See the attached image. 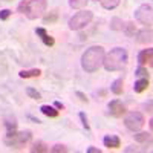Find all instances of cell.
Masks as SVG:
<instances>
[{"instance_id":"e0dca14e","label":"cell","mask_w":153,"mask_h":153,"mask_svg":"<svg viewBox=\"0 0 153 153\" xmlns=\"http://www.w3.org/2000/svg\"><path fill=\"white\" fill-rule=\"evenodd\" d=\"M136 143H150L152 141V133L150 132H139L133 135Z\"/></svg>"},{"instance_id":"9c48e42d","label":"cell","mask_w":153,"mask_h":153,"mask_svg":"<svg viewBox=\"0 0 153 153\" xmlns=\"http://www.w3.org/2000/svg\"><path fill=\"white\" fill-rule=\"evenodd\" d=\"M153 34H152V26H146L143 29H139L136 32V42L138 43H143V45H147V43H152L153 40Z\"/></svg>"},{"instance_id":"2e32d148","label":"cell","mask_w":153,"mask_h":153,"mask_svg":"<svg viewBox=\"0 0 153 153\" xmlns=\"http://www.w3.org/2000/svg\"><path fill=\"white\" fill-rule=\"evenodd\" d=\"M40 112H42L43 115H46V117H49V118H57V117H58V109H55L54 106L45 104V106L40 107Z\"/></svg>"},{"instance_id":"7402d4cb","label":"cell","mask_w":153,"mask_h":153,"mask_svg":"<svg viewBox=\"0 0 153 153\" xmlns=\"http://www.w3.org/2000/svg\"><path fill=\"white\" fill-rule=\"evenodd\" d=\"M110 29H112V31H120V29H123V20H121L120 17H113V19L110 20Z\"/></svg>"},{"instance_id":"cb8c5ba5","label":"cell","mask_w":153,"mask_h":153,"mask_svg":"<svg viewBox=\"0 0 153 153\" xmlns=\"http://www.w3.org/2000/svg\"><path fill=\"white\" fill-rule=\"evenodd\" d=\"M5 127L8 129V132L16 130V129H17V121H16V118H6V120H5Z\"/></svg>"},{"instance_id":"f1b7e54d","label":"cell","mask_w":153,"mask_h":153,"mask_svg":"<svg viewBox=\"0 0 153 153\" xmlns=\"http://www.w3.org/2000/svg\"><path fill=\"white\" fill-rule=\"evenodd\" d=\"M12 14V11L11 9H2L0 11V20H8Z\"/></svg>"},{"instance_id":"9a60e30c","label":"cell","mask_w":153,"mask_h":153,"mask_svg":"<svg viewBox=\"0 0 153 153\" xmlns=\"http://www.w3.org/2000/svg\"><path fill=\"white\" fill-rule=\"evenodd\" d=\"M20 78H37V76L42 75L40 69H26V71H20L19 72Z\"/></svg>"},{"instance_id":"7a4b0ae2","label":"cell","mask_w":153,"mask_h":153,"mask_svg":"<svg viewBox=\"0 0 153 153\" xmlns=\"http://www.w3.org/2000/svg\"><path fill=\"white\" fill-rule=\"evenodd\" d=\"M127 60H129V55H127V51L124 48H113L107 54H104L103 66L109 72L121 71L127 65Z\"/></svg>"},{"instance_id":"5bb4252c","label":"cell","mask_w":153,"mask_h":153,"mask_svg":"<svg viewBox=\"0 0 153 153\" xmlns=\"http://www.w3.org/2000/svg\"><path fill=\"white\" fill-rule=\"evenodd\" d=\"M149 78H139L136 83H135V86H133V91H135V94H143L144 91H147V87H149Z\"/></svg>"},{"instance_id":"f546056e","label":"cell","mask_w":153,"mask_h":153,"mask_svg":"<svg viewBox=\"0 0 153 153\" xmlns=\"http://www.w3.org/2000/svg\"><path fill=\"white\" fill-rule=\"evenodd\" d=\"M75 95L78 97V98H80V101H83V103H87V101H89V100H87V97H86L83 92H75Z\"/></svg>"},{"instance_id":"7c38bea8","label":"cell","mask_w":153,"mask_h":153,"mask_svg":"<svg viewBox=\"0 0 153 153\" xmlns=\"http://www.w3.org/2000/svg\"><path fill=\"white\" fill-rule=\"evenodd\" d=\"M103 144L107 149H120L121 147V139L117 135H106L103 138Z\"/></svg>"},{"instance_id":"ffe728a7","label":"cell","mask_w":153,"mask_h":153,"mask_svg":"<svg viewBox=\"0 0 153 153\" xmlns=\"http://www.w3.org/2000/svg\"><path fill=\"white\" fill-rule=\"evenodd\" d=\"M100 2H101V6L104 9H115L120 5L121 0H100Z\"/></svg>"},{"instance_id":"83f0119b","label":"cell","mask_w":153,"mask_h":153,"mask_svg":"<svg viewBox=\"0 0 153 153\" xmlns=\"http://www.w3.org/2000/svg\"><path fill=\"white\" fill-rule=\"evenodd\" d=\"M80 120H81V124H83V127L89 132L91 130V126H89V123H87V117H86V113L84 112H80Z\"/></svg>"},{"instance_id":"603a6c76","label":"cell","mask_w":153,"mask_h":153,"mask_svg":"<svg viewBox=\"0 0 153 153\" xmlns=\"http://www.w3.org/2000/svg\"><path fill=\"white\" fill-rule=\"evenodd\" d=\"M123 29H124L126 35H129V37L135 35V32H136V28H135V23H132V22H129V23H126V25H123Z\"/></svg>"},{"instance_id":"5b68a950","label":"cell","mask_w":153,"mask_h":153,"mask_svg":"<svg viewBox=\"0 0 153 153\" xmlns=\"http://www.w3.org/2000/svg\"><path fill=\"white\" fill-rule=\"evenodd\" d=\"M46 8H48L46 0H28L26 8H25V14L29 20H35L45 14Z\"/></svg>"},{"instance_id":"30bf717a","label":"cell","mask_w":153,"mask_h":153,"mask_svg":"<svg viewBox=\"0 0 153 153\" xmlns=\"http://www.w3.org/2000/svg\"><path fill=\"white\" fill-rule=\"evenodd\" d=\"M35 34L42 38V42H43V45L45 46H54L55 45V40H54V37L52 35H49L48 34V31L45 29V28H35Z\"/></svg>"},{"instance_id":"4fadbf2b","label":"cell","mask_w":153,"mask_h":153,"mask_svg":"<svg viewBox=\"0 0 153 153\" xmlns=\"http://www.w3.org/2000/svg\"><path fill=\"white\" fill-rule=\"evenodd\" d=\"M110 92L113 95H121L124 92V80L123 78H117L112 84H110Z\"/></svg>"},{"instance_id":"d6a6232c","label":"cell","mask_w":153,"mask_h":153,"mask_svg":"<svg viewBox=\"0 0 153 153\" xmlns=\"http://www.w3.org/2000/svg\"><path fill=\"white\" fill-rule=\"evenodd\" d=\"M124 152H127V153H129V152H138V149H136V147H133V146H130V147L124 149Z\"/></svg>"},{"instance_id":"4dcf8cb0","label":"cell","mask_w":153,"mask_h":153,"mask_svg":"<svg viewBox=\"0 0 153 153\" xmlns=\"http://www.w3.org/2000/svg\"><path fill=\"white\" fill-rule=\"evenodd\" d=\"M54 107L58 109V110H63V109H65V104L60 103V101H55V103H54Z\"/></svg>"},{"instance_id":"6da1fadb","label":"cell","mask_w":153,"mask_h":153,"mask_svg":"<svg viewBox=\"0 0 153 153\" xmlns=\"http://www.w3.org/2000/svg\"><path fill=\"white\" fill-rule=\"evenodd\" d=\"M103 60H104V48L91 46L81 55V68L87 74H94L103 66Z\"/></svg>"},{"instance_id":"d590c367","label":"cell","mask_w":153,"mask_h":153,"mask_svg":"<svg viewBox=\"0 0 153 153\" xmlns=\"http://www.w3.org/2000/svg\"><path fill=\"white\" fill-rule=\"evenodd\" d=\"M5 2H12V0H5Z\"/></svg>"},{"instance_id":"277c9868","label":"cell","mask_w":153,"mask_h":153,"mask_svg":"<svg viewBox=\"0 0 153 153\" xmlns=\"http://www.w3.org/2000/svg\"><path fill=\"white\" fill-rule=\"evenodd\" d=\"M94 19V12L89 11V9H81L78 12H75V14L69 19V29L72 31H81L83 28H86L89 23L92 22Z\"/></svg>"},{"instance_id":"836d02e7","label":"cell","mask_w":153,"mask_h":153,"mask_svg":"<svg viewBox=\"0 0 153 153\" xmlns=\"http://www.w3.org/2000/svg\"><path fill=\"white\" fill-rule=\"evenodd\" d=\"M28 118H29V120H32V121H34V123H37V124H40V123H42L40 120H37V118H34V117H31V115H29V117H28Z\"/></svg>"},{"instance_id":"ba28073f","label":"cell","mask_w":153,"mask_h":153,"mask_svg":"<svg viewBox=\"0 0 153 153\" xmlns=\"http://www.w3.org/2000/svg\"><path fill=\"white\" fill-rule=\"evenodd\" d=\"M107 107H109V115L110 117H115V118H121L126 113V106L120 100H112L107 104Z\"/></svg>"},{"instance_id":"44dd1931","label":"cell","mask_w":153,"mask_h":153,"mask_svg":"<svg viewBox=\"0 0 153 153\" xmlns=\"http://www.w3.org/2000/svg\"><path fill=\"white\" fill-rule=\"evenodd\" d=\"M89 3V0H69V6L74 9H81Z\"/></svg>"},{"instance_id":"3957f363","label":"cell","mask_w":153,"mask_h":153,"mask_svg":"<svg viewBox=\"0 0 153 153\" xmlns=\"http://www.w3.org/2000/svg\"><path fill=\"white\" fill-rule=\"evenodd\" d=\"M32 138V132L31 130H22V132H8V135L5 136L3 143L8 146V147H12V149H20L22 146H25L28 141H31Z\"/></svg>"},{"instance_id":"8fae6325","label":"cell","mask_w":153,"mask_h":153,"mask_svg":"<svg viewBox=\"0 0 153 153\" xmlns=\"http://www.w3.org/2000/svg\"><path fill=\"white\" fill-rule=\"evenodd\" d=\"M152 57H153V49H144L138 54V63L139 66H146V65H152Z\"/></svg>"},{"instance_id":"e575fe53","label":"cell","mask_w":153,"mask_h":153,"mask_svg":"<svg viewBox=\"0 0 153 153\" xmlns=\"http://www.w3.org/2000/svg\"><path fill=\"white\" fill-rule=\"evenodd\" d=\"M146 107L149 109L147 112H152V101H149V104H146Z\"/></svg>"},{"instance_id":"1f68e13d","label":"cell","mask_w":153,"mask_h":153,"mask_svg":"<svg viewBox=\"0 0 153 153\" xmlns=\"http://www.w3.org/2000/svg\"><path fill=\"white\" fill-rule=\"evenodd\" d=\"M87 153H101V150L97 149V147H89L87 149Z\"/></svg>"},{"instance_id":"d4e9b609","label":"cell","mask_w":153,"mask_h":153,"mask_svg":"<svg viewBox=\"0 0 153 153\" xmlns=\"http://www.w3.org/2000/svg\"><path fill=\"white\" fill-rule=\"evenodd\" d=\"M26 94H28V97H29V98H32V100H42L40 92L35 91L34 87H26Z\"/></svg>"},{"instance_id":"52a82bcc","label":"cell","mask_w":153,"mask_h":153,"mask_svg":"<svg viewBox=\"0 0 153 153\" xmlns=\"http://www.w3.org/2000/svg\"><path fill=\"white\" fill-rule=\"evenodd\" d=\"M135 19L146 25V26H152V20H153V9H152V5L149 3H144L141 6H138L135 9Z\"/></svg>"},{"instance_id":"ac0fdd59","label":"cell","mask_w":153,"mask_h":153,"mask_svg":"<svg viewBox=\"0 0 153 153\" xmlns=\"http://www.w3.org/2000/svg\"><path fill=\"white\" fill-rule=\"evenodd\" d=\"M31 152L32 153H46V152H49V149H48V146L43 141H37V143L32 144Z\"/></svg>"},{"instance_id":"4316f807","label":"cell","mask_w":153,"mask_h":153,"mask_svg":"<svg viewBox=\"0 0 153 153\" xmlns=\"http://www.w3.org/2000/svg\"><path fill=\"white\" fill-rule=\"evenodd\" d=\"M51 152L52 153H66V152H69V149L66 146H63V144H55L52 149H51Z\"/></svg>"},{"instance_id":"484cf974","label":"cell","mask_w":153,"mask_h":153,"mask_svg":"<svg viewBox=\"0 0 153 153\" xmlns=\"http://www.w3.org/2000/svg\"><path fill=\"white\" fill-rule=\"evenodd\" d=\"M135 75L139 76V78H149V71H147L144 66H139V68H136Z\"/></svg>"},{"instance_id":"8992f818","label":"cell","mask_w":153,"mask_h":153,"mask_svg":"<svg viewBox=\"0 0 153 153\" xmlns=\"http://www.w3.org/2000/svg\"><path fill=\"white\" fill-rule=\"evenodd\" d=\"M144 123H146V118L141 112H129L124 118V126L130 132H138L139 129H143Z\"/></svg>"},{"instance_id":"d6986e66","label":"cell","mask_w":153,"mask_h":153,"mask_svg":"<svg viewBox=\"0 0 153 153\" xmlns=\"http://www.w3.org/2000/svg\"><path fill=\"white\" fill-rule=\"evenodd\" d=\"M58 20V9H54V11H51L49 14H46L45 17H43V23L45 25H51V23H55Z\"/></svg>"}]
</instances>
